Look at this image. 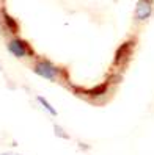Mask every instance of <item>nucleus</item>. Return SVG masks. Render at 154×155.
<instances>
[{
  "mask_svg": "<svg viewBox=\"0 0 154 155\" xmlns=\"http://www.w3.org/2000/svg\"><path fill=\"white\" fill-rule=\"evenodd\" d=\"M53 132H55V135H58V136H61V138H65V140H68V133L61 129L60 125H53Z\"/></svg>",
  "mask_w": 154,
  "mask_h": 155,
  "instance_id": "nucleus-5",
  "label": "nucleus"
},
{
  "mask_svg": "<svg viewBox=\"0 0 154 155\" xmlns=\"http://www.w3.org/2000/svg\"><path fill=\"white\" fill-rule=\"evenodd\" d=\"M0 27H5L8 35H10V33L13 35V33H16L17 30H19L17 21L14 19V17H11L8 13H5V11H2V21H0Z\"/></svg>",
  "mask_w": 154,
  "mask_h": 155,
  "instance_id": "nucleus-3",
  "label": "nucleus"
},
{
  "mask_svg": "<svg viewBox=\"0 0 154 155\" xmlns=\"http://www.w3.org/2000/svg\"><path fill=\"white\" fill-rule=\"evenodd\" d=\"M2 69H3V68H2V66H0V71H2Z\"/></svg>",
  "mask_w": 154,
  "mask_h": 155,
  "instance_id": "nucleus-6",
  "label": "nucleus"
},
{
  "mask_svg": "<svg viewBox=\"0 0 154 155\" xmlns=\"http://www.w3.org/2000/svg\"><path fill=\"white\" fill-rule=\"evenodd\" d=\"M33 69H35V72L39 77L47 78V80H55L57 75L60 74V71L53 66L52 63H49V61H38V63H35Z\"/></svg>",
  "mask_w": 154,
  "mask_h": 155,
  "instance_id": "nucleus-2",
  "label": "nucleus"
},
{
  "mask_svg": "<svg viewBox=\"0 0 154 155\" xmlns=\"http://www.w3.org/2000/svg\"><path fill=\"white\" fill-rule=\"evenodd\" d=\"M36 100H38V102L41 104V107L44 108V110H47L52 116H55V114H57V110H55V108H53V107H52V105H50L43 96H38V97H36Z\"/></svg>",
  "mask_w": 154,
  "mask_h": 155,
  "instance_id": "nucleus-4",
  "label": "nucleus"
},
{
  "mask_svg": "<svg viewBox=\"0 0 154 155\" xmlns=\"http://www.w3.org/2000/svg\"><path fill=\"white\" fill-rule=\"evenodd\" d=\"M8 50L16 58H25V57L33 55V50L30 49L29 42L21 39V38H16V36L14 38H10V41H8Z\"/></svg>",
  "mask_w": 154,
  "mask_h": 155,
  "instance_id": "nucleus-1",
  "label": "nucleus"
}]
</instances>
